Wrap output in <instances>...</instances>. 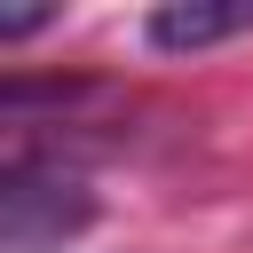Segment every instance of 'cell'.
Wrapping results in <instances>:
<instances>
[{
  "label": "cell",
  "instance_id": "7a4b0ae2",
  "mask_svg": "<svg viewBox=\"0 0 253 253\" xmlns=\"http://www.w3.org/2000/svg\"><path fill=\"white\" fill-rule=\"evenodd\" d=\"M245 32H253V0H166L142 24V40L166 47V55H198V47H221V40H245Z\"/></svg>",
  "mask_w": 253,
  "mask_h": 253
},
{
  "label": "cell",
  "instance_id": "6da1fadb",
  "mask_svg": "<svg viewBox=\"0 0 253 253\" xmlns=\"http://www.w3.org/2000/svg\"><path fill=\"white\" fill-rule=\"evenodd\" d=\"M87 221H95V190L63 158H40L16 142L8 174H0V245L8 253H63Z\"/></svg>",
  "mask_w": 253,
  "mask_h": 253
},
{
  "label": "cell",
  "instance_id": "3957f363",
  "mask_svg": "<svg viewBox=\"0 0 253 253\" xmlns=\"http://www.w3.org/2000/svg\"><path fill=\"white\" fill-rule=\"evenodd\" d=\"M47 24H63V8H8V16H0V40H32V32H47Z\"/></svg>",
  "mask_w": 253,
  "mask_h": 253
}]
</instances>
